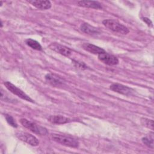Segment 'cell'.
Returning a JSON list of instances; mask_svg holds the SVG:
<instances>
[{"label": "cell", "mask_w": 154, "mask_h": 154, "mask_svg": "<svg viewBox=\"0 0 154 154\" xmlns=\"http://www.w3.org/2000/svg\"><path fill=\"white\" fill-rule=\"evenodd\" d=\"M102 23L106 28L114 32L125 35L129 32L126 26L114 19H105L102 21Z\"/></svg>", "instance_id": "6da1fadb"}, {"label": "cell", "mask_w": 154, "mask_h": 154, "mask_svg": "<svg viewBox=\"0 0 154 154\" xmlns=\"http://www.w3.org/2000/svg\"><path fill=\"white\" fill-rule=\"evenodd\" d=\"M52 139L54 141L63 146L72 148H77L79 145V143L76 139L64 135L54 134L52 135Z\"/></svg>", "instance_id": "7a4b0ae2"}, {"label": "cell", "mask_w": 154, "mask_h": 154, "mask_svg": "<svg viewBox=\"0 0 154 154\" xmlns=\"http://www.w3.org/2000/svg\"><path fill=\"white\" fill-rule=\"evenodd\" d=\"M20 122L25 128L36 134L45 135L48 133L47 129L45 128L38 125L35 123L31 122L26 119H21L20 120Z\"/></svg>", "instance_id": "3957f363"}, {"label": "cell", "mask_w": 154, "mask_h": 154, "mask_svg": "<svg viewBox=\"0 0 154 154\" xmlns=\"http://www.w3.org/2000/svg\"><path fill=\"white\" fill-rule=\"evenodd\" d=\"M4 84L5 86V87L10 92H11L13 94L17 96L18 97H19L22 99L25 100L28 102H32V103L34 102V100L30 97H29L22 90H20L18 87H17L16 85L13 84L11 82H9V81H6L4 83Z\"/></svg>", "instance_id": "277c9868"}, {"label": "cell", "mask_w": 154, "mask_h": 154, "mask_svg": "<svg viewBox=\"0 0 154 154\" xmlns=\"http://www.w3.org/2000/svg\"><path fill=\"white\" fill-rule=\"evenodd\" d=\"M110 90L112 91L123 94L125 96H133L135 94V91L132 89L131 87H129L126 85H124L121 84H112L109 86Z\"/></svg>", "instance_id": "5b68a950"}, {"label": "cell", "mask_w": 154, "mask_h": 154, "mask_svg": "<svg viewBox=\"0 0 154 154\" xmlns=\"http://www.w3.org/2000/svg\"><path fill=\"white\" fill-rule=\"evenodd\" d=\"M16 137L21 141H23L32 146H37L39 144L38 140L35 136L28 132H19L16 134Z\"/></svg>", "instance_id": "8992f818"}, {"label": "cell", "mask_w": 154, "mask_h": 154, "mask_svg": "<svg viewBox=\"0 0 154 154\" xmlns=\"http://www.w3.org/2000/svg\"><path fill=\"white\" fill-rule=\"evenodd\" d=\"M46 81L54 87H61L64 84V79L59 75L49 73L45 75Z\"/></svg>", "instance_id": "52a82bcc"}, {"label": "cell", "mask_w": 154, "mask_h": 154, "mask_svg": "<svg viewBox=\"0 0 154 154\" xmlns=\"http://www.w3.org/2000/svg\"><path fill=\"white\" fill-rule=\"evenodd\" d=\"M48 47L51 50L65 57H69L72 54V50L70 48L58 43H52Z\"/></svg>", "instance_id": "ba28073f"}, {"label": "cell", "mask_w": 154, "mask_h": 154, "mask_svg": "<svg viewBox=\"0 0 154 154\" xmlns=\"http://www.w3.org/2000/svg\"><path fill=\"white\" fill-rule=\"evenodd\" d=\"M98 58L100 61H102L104 64H105L106 65H109V66L117 65L119 62V59L117 57H116L112 54L106 53V52L104 53L99 54Z\"/></svg>", "instance_id": "9c48e42d"}, {"label": "cell", "mask_w": 154, "mask_h": 154, "mask_svg": "<svg viewBox=\"0 0 154 154\" xmlns=\"http://www.w3.org/2000/svg\"><path fill=\"white\" fill-rule=\"evenodd\" d=\"M49 122L53 124L61 125L71 122V119L61 115H52L48 117Z\"/></svg>", "instance_id": "30bf717a"}, {"label": "cell", "mask_w": 154, "mask_h": 154, "mask_svg": "<svg viewBox=\"0 0 154 154\" xmlns=\"http://www.w3.org/2000/svg\"><path fill=\"white\" fill-rule=\"evenodd\" d=\"M28 2L35 8L42 10L49 9L52 6L51 2L47 0H32Z\"/></svg>", "instance_id": "8fae6325"}, {"label": "cell", "mask_w": 154, "mask_h": 154, "mask_svg": "<svg viewBox=\"0 0 154 154\" xmlns=\"http://www.w3.org/2000/svg\"><path fill=\"white\" fill-rule=\"evenodd\" d=\"M80 29L83 32L88 35H96L100 33V30L98 28L87 23H82L80 25Z\"/></svg>", "instance_id": "7c38bea8"}, {"label": "cell", "mask_w": 154, "mask_h": 154, "mask_svg": "<svg viewBox=\"0 0 154 154\" xmlns=\"http://www.w3.org/2000/svg\"><path fill=\"white\" fill-rule=\"evenodd\" d=\"M78 5L79 7L85 8H90L93 9L102 8L101 4L95 1H80L78 2Z\"/></svg>", "instance_id": "4fadbf2b"}, {"label": "cell", "mask_w": 154, "mask_h": 154, "mask_svg": "<svg viewBox=\"0 0 154 154\" xmlns=\"http://www.w3.org/2000/svg\"><path fill=\"white\" fill-rule=\"evenodd\" d=\"M82 48L84 49L85 51L92 53L93 54H100L102 53L105 52V50L97 46H96L94 45L91 44V43H85L82 45Z\"/></svg>", "instance_id": "5bb4252c"}, {"label": "cell", "mask_w": 154, "mask_h": 154, "mask_svg": "<svg viewBox=\"0 0 154 154\" xmlns=\"http://www.w3.org/2000/svg\"><path fill=\"white\" fill-rule=\"evenodd\" d=\"M153 132H150L149 134H147L146 136L142 138L141 140L143 144H144L146 146L149 147V148L153 149L154 144H153Z\"/></svg>", "instance_id": "9a60e30c"}, {"label": "cell", "mask_w": 154, "mask_h": 154, "mask_svg": "<svg viewBox=\"0 0 154 154\" xmlns=\"http://www.w3.org/2000/svg\"><path fill=\"white\" fill-rule=\"evenodd\" d=\"M25 43L26 45L29 46L33 49L37 50V51H42V47L41 45L36 40H33L32 38H28L25 40Z\"/></svg>", "instance_id": "2e32d148"}, {"label": "cell", "mask_w": 154, "mask_h": 154, "mask_svg": "<svg viewBox=\"0 0 154 154\" xmlns=\"http://www.w3.org/2000/svg\"><path fill=\"white\" fill-rule=\"evenodd\" d=\"M141 124L149 128V129H151L152 130L153 129V120H150V119H146V118H142L141 119Z\"/></svg>", "instance_id": "e0dca14e"}, {"label": "cell", "mask_w": 154, "mask_h": 154, "mask_svg": "<svg viewBox=\"0 0 154 154\" xmlns=\"http://www.w3.org/2000/svg\"><path fill=\"white\" fill-rule=\"evenodd\" d=\"M5 119H6L7 123L10 126H11L12 127H14V128H17V124L16 123L15 120L14 119V118L11 116L8 115V114H5Z\"/></svg>", "instance_id": "ac0fdd59"}, {"label": "cell", "mask_w": 154, "mask_h": 154, "mask_svg": "<svg viewBox=\"0 0 154 154\" xmlns=\"http://www.w3.org/2000/svg\"><path fill=\"white\" fill-rule=\"evenodd\" d=\"M73 62L75 66L78 68H79L81 69H86L87 68V66L83 62H79L78 61H75V60H73Z\"/></svg>", "instance_id": "d6986e66"}, {"label": "cell", "mask_w": 154, "mask_h": 154, "mask_svg": "<svg viewBox=\"0 0 154 154\" xmlns=\"http://www.w3.org/2000/svg\"><path fill=\"white\" fill-rule=\"evenodd\" d=\"M142 19L149 26H152V22L149 18L146 17H142Z\"/></svg>", "instance_id": "ffe728a7"}]
</instances>
